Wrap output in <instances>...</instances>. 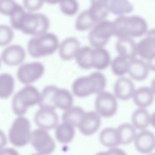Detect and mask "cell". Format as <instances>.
<instances>
[{"label":"cell","instance_id":"7402d4cb","mask_svg":"<svg viewBox=\"0 0 155 155\" xmlns=\"http://www.w3.org/2000/svg\"><path fill=\"white\" fill-rule=\"evenodd\" d=\"M111 61V56L107 50L104 48H92L91 53L92 68L98 70H105L110 65Z\"/></svg>","mask_w":155,"mask_h":155},{"label":"cell","instance_id":"cb8c5ba5","mask_svg":"<svg viewBox=\"0 0 155 155\" xmlns=\"http://www.w3.org/2000/svg\"><path fill=\"white\" fill-rule=\"evenodd\" d=\"M84 113L85 111L82 107L72 106L64 111L62 115V121L74 128H78Z\"/></svg>","mask_w":155,"mask_h":155},{"label":"cell","instance_id":"3957f363","mask_svg":"<svg viewBox=\"0 0 155 155\" xmlns=\"http://www.w3.org/2000/svg\"><path fill=\"white\" fill-rule=\"evenodd\" d=\"M106 84L104 74L100 71H94L87 76L76 78L72 83L71 91L74 96L85 97L104 91Z\"/></svg>","mask_w":155,"mask_h":155},{"label":"cell","instance_id":"6da1fadb","mask_svg":"<svg viewBox=\"0 0 155 155\" xmlns=\"http://www.w3.org/2000/svg\"><path fill=\"white\" fill-rule=\"evenodd\" d=\"M10 21L13 29L32 37L47 32L50 27L49 19L45 15L26 12L24 7L10 17Z\"/></svg>","mask_w":155,"mask_h":155},{"label":"cell","instance_id":"60d3db41","mask_svg":"<svg viewBox=\"0 0 155 155\" xmlns=\"http://www.w3.org/2000/svg\"><path fill=\"white\" fill-rule=\"evenodd\" d=\"M7 136L4 131L0 128V149H2L6 147L7 143Z\"/></svg>","mask_w":155,"mask_h":155},{"label":"cell","instance_id":"44dd1931","mask_svg":"<svg viewBox=\"0 0 155 155\" xmlns=\"http://www.w3.org/2000/svg\"><path fill=\"white\" fill-rule=\"evenodd\" d=\"M154 96V90L151 87L142 86L135 89L131 98L138 108H145L153 103Z\"/></svg>","mask_w":155,"mask_h":155},{"label":"cell","instance_id":"4316f807","mask_svg":"<svg viewBox=\"0 0 155 155\" xmlns=\"http://www.w3.org/2000/svg\"><path fill=\"white\" fill-rule=\"evenodd\" d=\"M150 114L145 108H138L132 114L131 124L136 130H147L150 125Z\"/></svg>","mask_w":155,"mask_h":155},{"label":"cell","instance_id":"e575fe53","mask_svg":"<svg viewBox=\"0 0 155 155\" xmlns=\"http://www.w3.org/2000/svg\"><path fill=\"white\" fill-rule=\"evenodd\" d=\"M23 8L19 4L13 0H0V13L11 17Z\"/></svg>","mask_w":155,"mask_h":155},{"label":"cell","instance_id":"1f68e13d","mask_svg":"<svg viewBox=\"0 0 155 155\" xmlns=\"http://www.w3.org/2000/svg\"><path fill=\"white\" fill-rule=\"evenodd\" d=\"M91 47H81L76 54L74 58L77 65L81 68L88 70L92 68L91 64Z\"/></svg>","mask_w":155,"mask_h":155},{"label":"cell","instance_id":"9a60e30c","mask_svg":"<svg viewBox=\"0 0 155 155\" xmlns=\"http://www.w3.org/2000/svg\"><path fill=\"white\" fill-rule=\"evenodd\" d=\"M101 117L94 110L85 112L78 127L80 132L85 136L94 134L100 128Z\"/></svg>","mask_w":155,"mask_h":155},{"label":"cell","instance_id":"ee69618b","mask_svg":"<svg viewBox=\"0 0 155 155\" xmlns=\"http://www.w3.org/2000/svg\"><path fill=\"white\" fill-rule=\"evenodd\" d=\"M30 155H41V154H38V153H33V154H30Z\"/></svg>","mask_w":155,"mask_h":155},{"label":"cell","instance_id":"74e56055","mask_svg":"<svg viewBox=\"0 0 155 155\" xmlns=\"http://www.w3.org/2000/svg\"><path fill=\"white\" fill-rule=\"evenodd\" d=\"M23 7L28 12H36L42 8L44 4V1L41 0H24L22 1Z\"/></svg>","mask_w":155,"mask_h":155},{"label":"cell","instance_id":"4fadbf2b","mask_svg":"<svg viewBox=\"0 0 155 155\" xmlns=\"http://www.w3.org/2000/svg\"><path fill=\"white\" fill-rule=\"evenodd\" d=\"M33 120L38 128L48 131L59 124V117L55 110L39 108L35 113Z\"/></svg>","mask_w":155,"mask_h":155},{"label":"cell","instance_id":"30bf717a","mask_svg":"<svg viewBox=\"0 0 155 155\" xmlns=\"http://www.w3.org/2000/svg\"><path fill=\"white\" fill-rule=\"evenodd\" d=\"M117 99L110 92L103 91L97 94L94 101V111L101 117L113 116L117 111Z\"/></svg>","mask_w":155,"mask_h":155},{"label":"cell","instance_id":"7a4b0ae2","mask_svg":"<svg viewBox=\"0 0 155 155\" xmlns=\"http://www.w3.org/2000/svg\"><path fill=\"white\" fill-rule=\"evenodd\" d=\"M114 36L119 38H138L146 34L148 24L138 15L120 16L113 21Z\"/></svg>","mask_w":155,"mask_h":155},{"label":"cell","instance_id":"9c48e42d","mask_svg":"<svg viewBox=\"0 0 155 155\" xmlns=\"http://www.w3.org/2000/svg\"><path fill=\"white\" fill-rule=\"evenodd\" d=\"M44 72L45 67L41 62H30L19 65L16 71V76L20 82L27 85L40 79Z\"/></svg>","mask_w":155,"mask_h":155},{"label":"cell","instance_id":"f6af8a7d","mask_svg":"<svg viewBox=\"0 0 155 155\" xmlns=\"http://www.w3.org/2000/svg\"><path fill=\"white\" fill-rule=\"evenodd\" d=\"M1 64H2V61H1V58H0V68L1 67Z\"/></svg>","mask_w":155,"mask_h":155},{"label":"cell","instance_id":"f546056e","mask_svg":"<svg viewBox=\"0 0 155 155\" xmlns=\"http://www.w3.org/2000/svg\"><path fill=\"white\" fill-rule=\"evenodd\" d=\"M58 87L53 85L45 86L40 92V98L38 103L39 108L55 110L56 108L53 102V96Z\"/></svg>","mask_w":155,"mask_h":155},{"label":"cell","instance_id":"83f0119b","mask_svg":"<svg viewBox=\"0 0 155 155\" xmlns=\"http://www.w3.org/2000/svg\"><path fill=\"white\" fill-rule=\"evenodd\" d=\"M54 129L55 137L59 143L67 144L73 140L75 136V128L73 127L62 122Z\"/></svg>","mask_w":155,"mask_h":155},{"label":"cell","instance_id":"7bdbcfd3","mask_svg":"<svg viewBox=\"0 0 155 155\" xmlns=\"http://www.w3.org/2000/svg\"><path fill=\"white\" fill-rule=\"evenodd\" d=\"M154 113H152L150 114V125H152L153 127L154 126Z\"/></svg>","mask_w":155,"mask_h":155},{"label":"cell","instance_id":"484cf974","mask_svg":"<svg viewBox=\"0 0 155 155\" xmlns=\"http://www.w3.org/2000/svg\"><path fill=\"white\" fill-rule=\"evenodd\" d=\"M15 88V80L9 73H0V99H6L13 93Z\"/></svg>","mask_w":155,"mask_h":155},{"label":"cell","instance_id":"5bb4252c","mask_svg":"<svg viewBox=\"0 0 155 155\" xmlns=\"http://www.w3.org/2000/svg\"><path fill=\"white\" fill-rule=\"evenodd\" d=\"M137 151L141 154H151L155 147L154 133L148 130L137 133L133 140Z\"/></svg>","mask_w":155,"mask_h":155},{"label":"cell","instance_id":"2e32d148","mask_svg":"<svg viewBox=\"0 0 155 155\" xmlns=\"http://www.w3.org/2000/svg\"><path fill=\"white\" fill-rule=\"evenodd\" d=\"M114 95L116 99L127 101L132 97L135 90L132 81L126 77H119L114 84Z\"/></svg>","mask_w":155,"mask_h":155},{"label":"cell","instance_id":"ffe728a7","mask_svg":"<svg viewBox=\"0 0 155 155\" xmlns=\"http://www.w3.org/2000/svg\"><path fill=\"white\" fill-rule=\"evenodd\" d=\"M87 11L90 18L95 24L105 20L110 13L108 1H91Z\"/></svg>","mask_w":155,"mask_h":155},{"label":"cell","instance_id":"277c9868","mask_svg":"<svg viewBox=\"0 0 155 155\" xmlns=\"http://www.w3.org/2000/svg\"><path fill=\"white\" fill-rule=\"evenodd\" d=\"M59 44L58 36L53 33L46 32L33 36L28 41L27 50L33 58H41L53 54Z\"/></svg>","mask_w":155,"mask_h":155},{"label":"cell","instance_id":"d6986e66","mask_svg":"<svg viewBox=\"0 0 155 155\" xmlns=\"http://www.w3.org/2000/svg\"><path fill=\"white\" fill-rule=\"evenodd\" d=\"M115 49L119 56L128 61L136 58V42L131 38L117 39L115 45Z\"/></svg>","mask_w":155,"mask_h":155},{"label":"cell","instance_id":"ac0fdd59","mask_svg":"<svg viewBox=\"0 0 155 155\" xmlns=\"http://www.w3.org/2000/svg\"><path fill=\"white\" fill-rule=\"evenodd\" d=\"M150 70L148 63L142 59L134 58L128 61L127 73L132 79L137 81L145 79Z\"/></svg>","mask_w":155,"mask_h":155},{"label":"cell","instance_id":"7c38bea8","mask_svg":"<svg viewBox=\"0 0 155 155\" xmlns=\"http://www.w3.org/2000/svg\"><path fill=\"white\" fill-rule=\"evenodd\" d=\"M136 51L137 55H139L142 59L148 62L154 60L155 36L153 28L148 30L145 36L136 43Z\"/></svg>","mask_w":155,"mask_h":155},{"label":"cell","instance_id":"f1b7e54d","mask_svg":"<svg viewBox=\"0 0 155 155\" xmlns=\"http://www.w3.org/2000/svg\"><path fill=\"white\" fill-rule=\"evenodd\" d=\"M110 13L120 16H125L131 13L133 10L131 2L127 0H111L108 1Z\"/></svg>","mask_w":155,"mask_h":155},{"label":"cell","instance_id":"bcb514c9","mask_svg":"<svg viewBox=\"0 0 155 155\" xmlns=\"http://www.w3.org/2000/svg\"><path fill=\"white\" fill-rule=\"evenodd\" d=\"M149 155H154V153H151V154H150Z\"/></svg>","mask_w":155,"mask_h":155},{"label":"cell","instance_id":"836d02e7","mask_svg":"<svg viewBox=\"0 0 155 155\" xmlns=\"http://www.w3.org/2000/svg\"><path fill=\"white\" fill-rule=\"evenodd\" d=\"M128 61L119 55L111 59L110 65L113 74L119 77H122L127 73Z\"/></svg>","mask_w":155,"mask_h":155},{"label":"cell","instance_id":"d6a6232c","mask_svg":"<svg viewBox=\"0 0 155 155\" xmlns=\"http://www.w3.org/2000/svg\"><path fill=\"white\" fill-rule=\"evenodd\" d=\"M95 23L90 18L87 10H85L80 12L75 20V28L81 31L91 30Z\"/></svg>","mask_w":155,"mask_h":155},{"label":"cell","instance_id":"f35d334b","mask_svg":"<svg viewBox=\"0 0 155 155\" xmlns=\"http://www.w3.org/2000/svg\"><path fill=\"white\" fill-rule=\"evenodd\" d=\"M1 155H20L18 151L12 147H4L1 149Z\"/></svg>","mask_w":155,"mask_h":155},{"label":"cell","instance_id":"52a82bcc","mask_svg":"<svg viewBox=\"0 0 155 155\" xmlns=\"http://www.w3.org/2000/svg\"><path fill=\"white\" fill-rule=\"evenodd\" d=\"M113 36V22L105 19L94 25L88 33V39L93 48H104Z\"/></svg>","mask_w":155,"mask_h":155},{"label":"cell","instance_id":"e0dca14e","mask_svg":"<svg viewBox=\"0 0 155 155\" xmlns=\"http://www.w3.org/2000/svg\"><path fill=\"white\" fill-rule=\"evenodd\" d=\"M81 47L79 40L76 37L70 36L59 42L58 50L60 58L63 60L68 61L74 58Z\"/></svg>","mask_w":155,"mask_h":155},{"label":"cell","instance_id":"d590c367","mask_svg":"<svg viewBox=\"0 0 155 155\" xmlns=\"http://www.w3.org/2000/svg\"><path fill=\"white\" fill-rule=\"evenodd\" d=\"M14 38L12 27L5 24H0V47H6L10 44Z\"/></svg>","mask_w":155,"mask_h":155},{"label":"cell","instance_id":"8992f818","mask_svg":"<svg viewBox=\"0 0 155 155\" xmlns=\"http://www.w3.org/2000/svg\"><path fill=\"white\" fill-rule=\"evenodd\" d=\"M31 133L28 119L24 116H16L9 128L7 139L14 147H23L29 143Z\"/></svg>","mask_w":155,"mask_h":155},{"label":"cell","instance_id":"d4e9b609","mask_svg":"<svg viewBox=\"0 0 155 155\" xmlns=\"http://www.w3.org/2000/svg\"><path fill=\"white\" fill-rule=\"evenodd\" d=\"M99 141L102 145L109 148L117 147L120 140L117 129L113 127L104 128L99 133Z\"/></svg>","mask_w":155,"mask_h":155},{"label":"cell","instance_id":"ab89813d","mask_svg":"<svg viewBox=\"0 0 155 155\" xmlns=\"http://www.w3.org/2000/svg\"><path fill=\"white\" fill-rule=\"evenodd\" d=\"M107 151L110 155H127L124 150L117 147L109 148Z\"/></svg>","mask_w":155,"mask_h":155},{"label":"cell","instance_id":"8d00e7d4","mask_svg":"<svg viewBox=\"0 0 155 155\" xmlns=\"http://www.w3.org/2000/svg\"><path fill=\"white\" fill-rule=\"evenodd\" d=\"M58 4L61 12L67 16H73L79 10V4L74 0L60 1Z\"/></svg>","mask_w":155,"mask_h":155},{"label":"cell","instance_id":"4dcf8cb0","mask_svg":"<svg viewBox=\"0 0 155 155\" xmlns=\"http://www.w3.org/2000/svg\"><path fill=\"white\" fill-rule=\"evenodd\" d=\"M116 129L120 144L128 145L133 142L137 131L131 124L124 123L120 124Z\"/></svg>","mask_w":155,"mask_h":155},{"label":"cell","instance_id":"7dc6e473","mask_svg":"<svg viewBox=\"0 0 155 155\" xmlns=\"http://www.w3.org/2000/svg\"><path fill=\"white\" fill-rule=\"evenodd\" d=\"M1 149H0V155H1Z\"/></svg>","mask_w":155,"mask_h":155},{"label":"cell","instance_id":"5b68a950","mask_svg":"<svg viewBox=\"0 0 155 155\" xmlns=\"http://www.w3.org/2000/svg\"><path fill=\"white\" fill-rule=\"evenodd\" d=\"M40 98V91L37 88L27 85L18 91L13 96L12 108L16 116H24L28 109L38 105Z\"/></svg>","mask_w":155,"mask_h":155},{"label":"cell","instance_id":"ba28073f","mask_svg":"<svg viewBox=\"0 0 155 155\" xmlns=\"http://www.w3.org/2000/svg\"><path fill=\"white\" fill-rule=\"evenodd\" d=\"M37 153L50 155L56 149V143L47 131L37 128L31 131L30 142Z\"/></svg>","mask_w":155,"mask_h":155},{"label":"cell","instance_id":"b9f144b4","mask_svg":"<svg viewBox=\"0 0 155 155\" xmlns=\"http://www.w3.org/2000/svg\"><path fill=\"white\" fill-rule=\"evenodd\" d=\"M95 155H110L108 151H101L97 153Z\"/></svg>","mask_w":155,"mask_h":155},{"label":"cell","instance_id":"8fae6325","mask_svg":"<svg viewBox=\"0 0 155 155\" xmlns=\"http://www.w3.org/2000/svg\"><path fill=\"white\" fill-rule=\"evenodd\" d=\"M26 52L22 46L19 44H10L6 46L1 53L2 62L9 66H17L23 64Z\"/></svg>","mask_w":155,"mask_h":155},{"label":"cell","instance_id":"603a6c76","mask_svg":"<svg viewBox=\"0 0 155 155\" xmlns=\"http://www.w3.org/2000/svg\"><path fill=\"white\" fill-rule=\"evenodd\" d=\"M74 98L72 93L69 90L57 87L53 96V102L56 108L64 111L73 106Z\"/></svg>","mask_w":155,"mask_h":155}]
</instances>
